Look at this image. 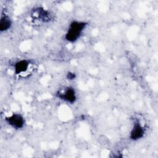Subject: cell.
Segmentation results:
<instances>
[{
	"mask_svg": "<svg viewBox=\"0 0 158 158\" xmlns=\"http://www.w3.org/2000/svg\"><path fill=\"white\" fill-rule=\"evenodd\" d=\"M86 25V24L83 22H72L70 24L68 31L65 35V39L70 42L75 41L81 35Z\"/></svg>",
	"mask_w": 158,
	"mask_h": 158,
	"instance_id": "cell-1",
	"label": "cell"
},
{
	"mask_svg": "<svg viewBox=\"0 0 158 158\" xmlns=\"http://www.w3.org/2000/svg\"><path fill=\"white\" fill-rule=\"evenodd\" d=\"M6 122L12 127L15 129L22 128L25 123L23 117L19 114H13L6 118Z\"/></svg>",
	"mask_w": 158,
	"mask_h": 158,
	"instance_id": "cell-2",
	"label": "cell"
},
{
	"mask_svg": "<svg viewBox=\"0 0 158 158\" xmlns=\"http://www.w3.org/2000/svg\"><path fill=\"white\" fill-rule=\"evenodd\" d=\"M57 96L60 99L70 103H73L76 100L75 91L73 88L70 87L67 88L64 93H59L57 94Z\"/></svg>",
	"mask_w": 158,
	"mask_h": 158,
	"instance_id": "cell-3",
	"label": "cell"
},
{
	"mask_svg": "<svg viewBox=\"0 0 158 158\" xmlns=\"http://www.w3.org/2000/svg\"><path fill=\"white\" fill-rule=\"evenodd\" d=\"M144 133V129L138 122H135L130 133V138L133 140H138L141 138Z\"/></svg>",
	"mask_w": 158,
	"mask_h": 158,
	"instance_id": "cell-4",
	"label": "cell"
},
{
	"mask_svg": "<svg viewBox=\"0 0 158 158\" xmlns=\"http://www.w3.org/2000/svg\"><path fill=\"white\" fill-rule=\"evenodd\" d=\"M29 66V62L27 60H21L18 61L14 65L15 73L16 74H19L25 72Z\"/></svg>",
	"mask_w": 158,
	"mask_h": 158,
	"instance_id": "cell-5",
	"label": "cell"
},
{
	"mask_svg": "<svg viewBox=\"0 0 158 158\" xmlns=\"http://www.w3.org/2000/svg\"><path fill=\"white\" fill-rule=\"evenodd\" d=\"M12 25V22L10 18L6 15H4L1 16L0 20V30L1 31H5L9 30Z\"/></svg>",
	"mask_w": 158,
	"mask_h": 158,
	"instance_id": "cell-6",
	"label": "cell"
},
{
	"mask_svg": "<svg viewBox=\"0 0 158 158\" xmlns=\"http://www.w3.org/2000/svg\"><path fill=\"white\" fill-rule=\"evenodd\" d=\"M67 78L70 80H72L74 79L75 78V74L74 73H69L67 74Z\"/></svg>",
	"mask_w": 158,
	"mask_h": 158,
	"instance_id": "cell-7",
	"label": "cell"
}]
</instances>
